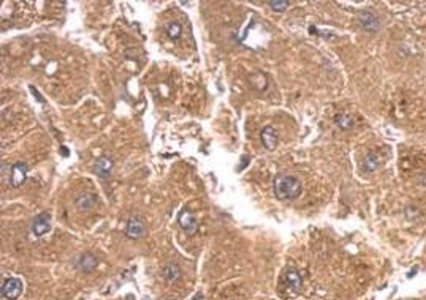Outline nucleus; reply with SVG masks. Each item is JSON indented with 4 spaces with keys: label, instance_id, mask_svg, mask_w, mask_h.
I'll return each mask as SVG.
<instances>
[{
    "label": "nucleus",
    "instance_id": "f257e3e1",
    "mask_svg": "<svg viewBox=\"0 0 426 300\" xmlns=\"http://www.w3.org/2000/svg\"><path fill=\"white\" fill-rule=\"evenodd\" d=\"M272 187H274V195L281 201L296 199L303 191L301 182L288 174H278L274 177V182H272Z\"/></svg>",
    "mask_w": 426,
    "mask_h": 300
},
{
    "label": "nucleus",
    "instance_id": "f03ea898",
    "mask_svg": "<svg viewBox=\"0 0 426 300\" xmlns=\"http://www.w3.org/2000/svg\"><path fill=\"white\" fill-rule=\"evenodd\" d=\"M2 298L4 300H16L21 294H23V281L19 278H8L4 281L2 285Z\"/></svg>",
    "mask_w": 426,
    "mask_h": 300
},
{
    "label": "nucleus",
    "instance_id": "7ed1b4c3",
    "mask_svg": "<svg viewBox=\"0 0 426 300\" xmlns=\"http://www.w3.org/2000/svg\"><path fill=\"white\" fill-rule=\"evenodd\" d=\"M179 226L182 227V231L185 234H189V236H194L197 233V229H198V221L195 218V215L192 214L190 210H187L184 209L181 214H179Z\"/></svg>",
    "mask_w": 426,
    "mask_h": 300
},
{
    "label": "nucleus",
    "instance_id": "20e7f679",
    "mask_svg": "<svg viewBox=\"0 0 426 300\" xmlns=\"http://www.w3.org/2000/svg\"><path fill=\"white\" fill-rule=\"evenodd\" d=\"M49 229H51V215L48 214V212H41V214H38L35 218H33L32 233L35 234L37 237L45 236L46 233H49Z\"/></svg>",
    "mask_w": 426,
    "mask_h": 300
},
{
    "label": "nucleus",
    "instance_id": "39448f33",
    "mask_svg": "<svg viewBox=\"0 0 426 300\" xmlns=\"http://www.w3.org/2000/svg\"><path fill=\"white\" fill-rule=\"evenodd\" d=\"M125 234L130 237V239H141L144 234H146V226H144V221L140 220V218H130L127 221V227H125Z\"/></svg>",
    "mask_w": 426,
    "mask_h": 300
},
{
    "label": "nucleus",
    "instance_id": "423d86ee",
    "mask_svg": "<svg viewBox=\"0 0 426 300\" xmlns=\"http://www.w3.org/2000/svg\"><path fill=\"white\" fill-rule=\"evenodd\" d=\"M75 266L81 270V272H92L97 266H98V261L92 253H82L78 256Z\"/></svg>",
    "mask_w": 426,
    "mask_h": 300
},
{
    "label": "nucleus",
    "instance_id": "0eeeda50",
    "mask_svg": "<svg viewBox=\"0 0 426 300\" xmlns=\"http://www.w3.org/2000/svg\"><path fill=\"white\" fill-rule=\"evenodd\" d=\"M27 179V165L19 161L11 166V185L21 187Z\"/></svg>",
    "mask_w": 426,
    "mask_h": 300
},
{
    "label": "nucleus",
    "instance_id": "6e6552de",
    "mask_svg": "<svg viewBox=\"0 0 426 300\" xmlns=\"http://www.w3.org/2000/svg\"><path fill=\"white\" fill-rule=\"evenodd\" d=\"M358 22H360V26H361L363 30L371 32V33L377 32V30L380 29V22H379V19H377V16H374V14L369 13V11H365L363 14H360Z\"/></svg>",
    "mask_w": 426,
    "mask_h": 300
},
{
    "label": "nucleus",
    "instance_id": "1a4fd4ad",
    "mask_svg": "<svg viewBox=\"0 0 426 300\" xmlns=\"http://www.w3.org/2000/svg\"><path fill=\"white\" fill-rule=\"evenodd\" d=\"M111 169H113V160L108 156L98 158V160L95 161V165H94V172L101 179H108L110 174H111Z\"/></svg>",
    "mask_w": 426,
    "mask_h": 300
},
{
    "label": "nucleus",
    "instance_id": "9d476101",
    "mask_svg": "<svg viewBox=\"0 0 426 300\" xmlns=\"http://www.w3.org/2000/svg\"><path fill=\"white\" fill-rule=\"evenodd\" d=\"M97 204V196L92 195V193H84V195L78 196L76 201H75V205L78 210L81 212H88V210H92Z\"/></svg>",
    "mask_w": 426,
    "mask_h": 300
},
{
    "label": "nucleus",
    "instance_id": "9b49d317",
    "mask_svg": "<svg viewBox=\"0 0 426 300\" xmlns=\"http://www.w3.org/2000/svg\"><path fill=\"white\" fill-rule=\"evenodd\" d=\"M262 143H263V146L268 149V150H272L274 149L276 146H278V131L272 128V127H265L263 130H262Z\"/></svg>",
    "mask_w": 426,
    "mask_h": 300
},
{
    "label": "nucleus",
    "instance_id": "f8f14e48",
    "mask_svg": "<svg viewBox=\"0 0 426 300\" xmlns=\"http://www.w3.org/2000/svg\"><path fill=\"white\" fill-rule=\"evenodd\" d=\"M285 283L288 285V288L293 289V291H300L303 288V278L300 275L298 270L290 269L285 272Z\"/></svg>",
    "mask_w": 426,
    "mask_h": 300
},
{
    "label": "nucleus",
    "instance_id": "ddd939ff",
    "mask_svg": "<svg viewBox=\"0 0 426 300\" xmlns=\"http://www.w3.org/2000/svg\"><path fill=\"white\" fill-rule=\"evenodd\" d=\"M163 273H165V278L169 281V283H176V281H179L181 276H182L181 269L178 267V264H175V262H168Z\"/></svg>",
    "mask_w": 426,
    "mask_h": 300
},
{
    "label": "nucleus",
    "instance_id": "4468645a",
    "mask_svg": "<svg viewBox=\"0 0 426 300\" xmlns=\"http://www.w3.org/2000/svg\"><path fill=\"white\" fill-rule=\"evenodd\" d=\"M377 166H379V156L374 152L368 153L366 158H365V161H363V169L366 172H374L377 169Z\"/></svg>",
    "mask_w": 426,
    "mask_h": 300
},
{
    "label": "nucleus",
    "instance_id": "2eb2a0df",
    "mask_svg": "<svg viewBox=\"0 0 426 300\" xmlns=\"http://www.w3.org/2000/svg\"><path fill=\"white\" fill-rule=\"evenodd\" d=\"M334 122H336V125H337L340 130H349V128L353 127V117H352L350 114H346V112L336 116Z\"/></svg>",
    "mask_w": 426,
    "mask_h": 300
},
{
    "label": "nucleus",
    "instance_id": "dca6fc26",
    "mask_svg": "<svg viewBox=\"0 0 426 300\" xmlns=\"http://www.w3.org/2000/svg\"><path fill=\"white\" fill-rule=\"evenodd\" d=\"M181 33H182V29L178 22H169L166 26V35L172 40H178L181 37Z\"/></svg>",
    "mask_w": 426,
    "mask_h": 300
},
{
    "label": "nucleus",
    "instance_id": "f3484780",
    "mask_svg": "<svg viewBox=\"0 0 426 300\" xmlns=\"http://www.w3.org/2000/svg\"><path fill=\"white\" fill-rule=\"evenodd\" d=\"M288 5H290V2H285V0H271V2H268V7L272 11H284L288 8Z\"/></svg>",
    "mask_w": 426,
    "mask_h": 300
}]
</instances>
